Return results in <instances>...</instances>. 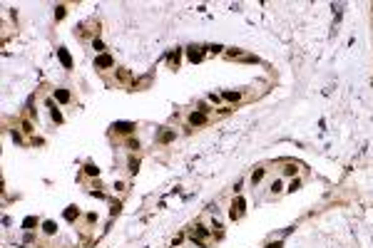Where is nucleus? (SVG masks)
Wrapping results in <instances>:
<instances>
[{"label":"nucleus","instance_id":"nucleus-2","mask_svg":"<svg viewBox=\"0 0 373 248\" xmlns=\"http://www.w3.org/2000/svg\"><path fill=\"white\" fill-rule=\"evenodd\" d=\"M95 65H97V67H112V57H109V55H102V57L95 60Z\"/></svg>","mask_w":373,"mask_h":248},{"label":"nucleus","instance_id":"nucleus-17","mask_svg":"<svg viewBox=\"0 0 373 248\" xmlns=\"http://www.w3.org/2000/svg\"><path fill=\"white\" fill-rule=\"evenodd\" d=\"M271 191L276 194V191H281V181H274V186H271Z\"/></svg>","mask_w":373,"mask_h":248},{"label":"nucleus","instance_id":"nucleus-3","mask_svg":"<svg viewBox=\"0 0 373 248\" xmlns=\"http://www.w3.org/2000/svg\"><path fill=\"white\" fill-rule=\"evenodd\" d=\"M57 55H60V62H62L65 67H72V60H70V55H67V50H65V47H60V52H57Z\"/></svg>","mask_w":373,"mask_h":248},{"label":"nucleus","instance_id":"nucleus-6","mask_svg":"<svg viewBox=\"0 0 373 248\" xmlns=\"http://www.w3.org/2000/svg\"><path fill=\"white\" fill-rule=\"evenodd\" d=\"M85 174H87V176H97V174H100V169H97L95 164H85Z\"/></svg>","mask_w":373,"mask_h":248},{"label":"nucleus","instance_id":"nucleus-10","mask_svg":"<svg viewBox=\"0 0 373 248\" xmlns=\"http://www.w3.org/2000/svg\"><path fill=\"white\" fill-rule=\"evenodd\" d=\"M239 97H241V94H239V92H229V89H226V92H224V99H229V102H237Z\"/></svg>","mask_w":373,"mask_h":248},{"label":"nucleus","instance_id":"nucleus-16","mask_svg":"<svg viewBox=\"0 0 373 248\" xmlns=\"http://www.w3.org/2000/svg\"><path fill=\"white\" fill-rule=\"evenodd\" d=\"M23 132H28V134H30V132H33V124H30V122H23Z\"/></svg>","mask_w":373,"mask_h":248},{"label":"nucleus","instance_id":"nucleus-4","mask_svg":"<svg viewBox=\"0 0 373 248\" xmlns=\"http://www.w3.org/2000/svg\"><path fill=\"white\" fill-rule=\"evenodd\" d=\"M189 122H192V124H204V122H206V114H204V112H194V114L189 117Z\"/></svg>","mask_w":373,"mask_h":248},{"label":"nucleus","instance_id":"nucleus-1","mask_svg":"<svg viewBox=\"0 0 373 248\" xmlns=\"http://www.w3.org/2000/svg\"><path fill=\"white\" fill-rule=\"evenodd\" d=\"M112 129H115V132H120V134H130V132L135 129V124H130V122H117Z\"/></svg>","mask_w":373,"mask_h":248},{"label":"nucleus","instance_id":"nucleus-18","mask_svg":"<svg viewBox=\"0 0 373 248\" xmlns=\"http://www.w3.org/2000/svg\"><path fill=\"white\" fill-rule=\"evenodd\" d=\"M177 60H179V52H172V55H169V62H174V65H177Z\"/></svg>","mask_w":373,"mask_h":248},{"label":"nucleus","instance_id":"nucleus-14","mask_svg":"<svg viewBox=\"0 0 373 248\" xmlns=\"http://www.w3.org/2000/svg\"><path fill=\"white\" fill-rule=\"evenodd\" d=\"M75 216H77V209H67L65 211V218H75Z\"/></svg>","mask_w":373,"mask_h":248},{"label":"nucleus","instance_id":"nucleus-12","mask_svg":"<svg viewBox=\"0 0 373 248\" xmlns=\"http://www.w3.org/2000/svg\"><path fill=\"white\" fill-rule=\"evenodd\" d=\"M174 139V132H162L159 134V142H172Z\"/></svg>","mask_w":373,"mask_h":248},{"label":"nucleus","instance_id":"nucleus-13","mask_svg":"<svg viewBox=\"0 0 373 248\" xmlns=\"http://www.w3.org/2000/svg\"><path fill=\"white\" fill-rule=\"evenodd\" d=\"M299 186H301V181H299V179H294V181H291V184H289V191H296V189H299Z\"/></svg>","mask_w":373,"mask_h":248},{"label":"nucleus","instance_id":"nucleus-9","mask_svg":"<svg viewBox=\"0 0 373 248\" xmlns=\"http://www.w3.org/2000/svg\"><path fill=\"white\" fill-rule=\"evenodd\" d=\"M42 228H45V233H55V231H57V226H55L52 221H45V223H42Z\"/></svg>","mask_w":373,"mask_h":248},{"label":"nucleus","instance_id":"nucleus-15","mask_svg":"<svg viewBox=\"0 0 373 248\" xmlns=\"http://www.w3.org/2000/svg\"><path fill=\"white\" fill-rule=\"evenodd\" d=\"M137 166H139V164H137V159H130V171H132V174L137 171Z\"/></svg>","mask_w":373,"mask_h":248},{"label":"nucleus","instance_id":"nucleus-5","mask_svg":"<svg viewBox=\"0 0 373 248\" xmlns=\"http://www.w3.org/2000/svg\"><path fill=\"white\" fill-rule=\"evenodd\" d=\"M197 50H199V47H189V52H187L192 62H199V60H202V52H197Z\"/></svg>","mask_w":373,"mask_h":248},{"label":"nucleus","instance_id":"nucleus-11","mask_svg":"<svg viewBox=\"0 0 373 248\" xmlns=\"http://www.w3.org/2000/svg\"><path fill=\"white\" fill-rule=\"evenodd\" d=\"M284 174H286V176H294V174H296V164H286V166H284Z\"/></svg>","mask_w":373,"mask_h":248},{"label":"nucleus","instance_id":"nucleus-8","mask_svg":"<svg viewBox=\"0 0 373 248\" xmlns=\"http://www.w3.org/2000/svg\"><path fill=\"white\" fill-rule=\"evenodd\" d=\"M261 179H264V169H256V171L251 174V184H259Z\"/></svg>","mask_w":373,"mask_h":248},{"label":"nucleus","instance_id":"nucleus-7","mask_svg":"<svg viewBox=\"0 0 373 248\" xmlns=\"http://www.w3.org/2000/svg\"><path fill=\"white\" fill-rule=\"evenodd\" d=\"M55 97H57L60 102H67V99H70V92H67V89H55Z\"/></svg>","mask_w":373,"mask_h":248},{"label":"nucleus","instance_id":"nucleus-19","mask_svg":"<svg viewBox=\"0 0 373 248\" xmlns=\"http://www.w3.org/2000/svg\"><path fill=\"white\" fill-rule=\"evenodd\" d=\"M269 248H281V241H276V243H271Z\"/></svg>","mask_w":373,"mask_h":248}]
</instances>
